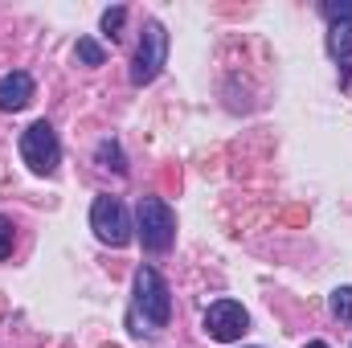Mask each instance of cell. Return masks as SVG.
<instances>
[{"instance_id": "10", "label": "cell", "mask_w": 352, "mask_h": 348, "mask_svg": "<svg viewBox=\"0 0 352 348\" xmlns=\"http://www.w3.org/2000/svg\"><path fill=\"white\" fill-rule=\"evenodd\" d=\"M74 58H78L82 66H102V62H107V50H102L98 41H90V37H78V45H74Z\"/></svg>"}, {"instance_id": "7", "label": "cell", "mask_w": 352, "mask_h": 348, "mask_svg": "<svg viewBox=\"0 0 352 348\" xmlns=\"http://www.w3.org/2000/svg\"><path fill=\"white\" fill-rule=\"evenodd\" d=\"M33 94H37L33 78L25 70H12V74L0 78V111H25L33 102Z\"/></svg>"}, {"instance_id": "11", "label": "cell", "mask_w": 352, "mask_h": 348, "mask_svg": "<svg viewBox=\"0 0 352 348\" xmlns=\"http://www.w3.org/2000/svg\"><path fill=\"white\" fill-rule=\"evenodd\" d=\"M332 316L340 324H352V287H336L332 291Z\"/></svg>"}, {"instance_id": "3", "label": "cell", "mask_w": 352, "mask_h": 348, "mask_svg": "<svg viewBox=\"0 0 352 348\" xmlns=\"http://www.w3.org/2000/svg\"><path fill=\"white\" fill-rule=\"evenodd\" d=\"M168 66V29L148 17L144 21V37H140V50H135V62H131V83L135 87H148L160 78V70Z\"/></svg>"}, {"instance_id": "8", "label": "cell", "mask_w": 352, "mask_h": 348, "mask_svg": "<svg viewBox=\"0 0 352 348\" xmlns=\"http://www.w3.org/2000/svg\"><path fill=\"white\" fill-rule=\"evenodd\" d=\"M328 54H332L336 62H349L352 58V21L328 25Z\"/></svg>"}, {"instance_id": "1", "label": "cell", "mask_w": 352, "mask_h": 348, "mask_svg": "<svg viewBox=\"0 0 352 348\" xmlns=\"http://www.w3.org/2000/svg\"><path fill=\"white\" fill-rule=\"evenodd\" d=\"M173 320V291L156 266H140L131 283V312L127 324L135 336H160Z\"/></svg>"}, {"instance_id": "6", "label": "cell", "mask_w": 352, "mask_h": 348, "mask_svg": "<svg viewBox=\"0 0 352 348\" xmlns=\"http://www.w3.org/2000/svg\"><path fill=\"white\" fill-rule=\"evenodd\" d=\"M205 332H209V340H217V345H234V340H242L246 332H250V312L238 303V299H217V303H209L205 307Z\"/></svg>"}, {"instance_id": "13", "label": "cell", "mask_w": 352, "mask_h": 348, "mask_svg": "<svg viewBox=\"0 0 352 348\" xmlns=\"http://www.w3.org/2000/svg\"><path fill=\"white\" fill-rule=\"evenodd\" d=\"M320 12L328 17V25H340V21H352V0H324Z\"/></svg>"}, {"instance_id": "14", "label": "cell", "mask_w": 352, "mask_h": 348, "mask_svg": "<svg viewBox=\"0 0 352 348\" xmlns=\"http://www.w3.org/2000/svg\"><path fill=\"white\" fill-rule=\"evenodd\" d=\"M12 242H16V234H12V221L0 213V262L12 254Z\"/></svg>"}, {"instance_id": "12", "label": "cell", "mask_w": 352, "mask_h": 348, "mask_svg": "<svg viewBox=\"0 0 352 348\" xmlns=\"http://www.w3.org/2000/svg\"><path fill=\"white\" fill-rule=\"evenodd\" d=\"M123 21H127V8H123V4L107 8V12H102V33H107L111 41H119V33H123Z\"/></svg>"}, {"instance_id": "4", "label": "cell", "mask_w": 352, "mask_h": 348, "mask_svg": "<svg viewBox=\"0 0 352 348\" xmlns=\"http://www.w3.org/2000/svg\"><path fill=\"white\" fill-rule=\"evenodd\" d=\"M21 160L29 164V173H37V176L58 173V164H62V144H58V131H54L45 119L29 123V127L21 131Z\"/></svg>"}, {"instance_id": "2", "label": "cell", "mask_w": 352, "mask_h": 348, "mask_svg": "<svg viewBox=\"0 0 352 348\" xmlns=\"http://www.w3.org/2000/svg\"><path fill=\"white\" fill-rule=\"evenodd\" d=\"M135 234L148 254H168L176 242V213L164 197H140L135 205Z\"/></svg>"}, {"instance_id": "15", "label": "cell", "mask_w": 352, "mask_h": 348, "mask_svg": "<svg viewBox=\"0 0 352 348\" xmlns=\"http://www.w3.org/2000/svg\"><path fill=\"white\" fill-rule=\"evenodd\" d=\"M307 348H328V345H324V340H311V345H307Z\"/></svg>"}, {"instance_id": "5", "label": "cell", "mask_w": 352, "mask_h": 348, "mask_svg": "<svg viewBox=\"0 0 352 348\" xmlns=\"http://www.w3.org/2000/svg\"><path fill=\"white\" fill-rule=\"evenodd\" d=\"M90 230H94V238H98L102 246L123 250V246L131 242V230H135V226H131L123 201L111 197V193H102V197H94V205H90Z\"/></svg>"}, {"instance_id": "9", "label": "cell", "mask_w": 352, "mask_h": 348, "mask_svg": "<svg viewBox=\"0 0 352 348\" xmlns=\"http://www.w3.org/2000/svg\"><path fill=\"white\" fill-rule=\"evenodd\" d=\"M98 164H102V168H115L119 176L127 173V160H123V152H119L115 140H102V144H98Z\"/></svg>"}]
</instances>
